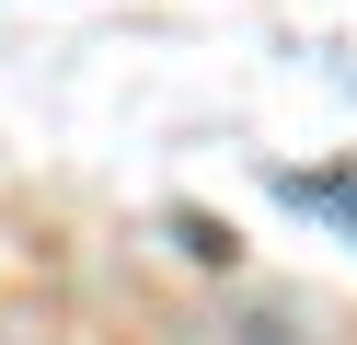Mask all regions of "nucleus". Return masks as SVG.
<instances>
[{"label": "nucleus", "instance_id": "obj_2", "mask_svg": "<svg viewBox=\"0 0 357 345\" xmlns=\"http://www.w3.org/2000/svg\"><path fill=\"white\" fill-rule=\"evenodd\" d=\"M288 207H323V219L357 230V184H311V173H288Z\"/></svg>", "mask_w": 357, "mask_h": 345}, {"label": "nucleus", "instance_id": "obj_1", "mask_svg": "<svg viewBox=\"0 0 357 345\" xmlns=\"http://www.w3.org/2000/svg\"><path fill=\"white\" fill-rule=\"evenodd\" d=\"M219 345H323V322L288 311V299H242V311L219 322Z\"/></svg>", "mask_w": 357, "mask_h": 345}, {"label": "nucleus", "instance_id": "obj_3", "mask_svg": "<svg viewBox=\"0 0 357 345\" xmlns=\"http://www.w3.org/2000/svg\"><path fill=\"white\" fill-rule=\"evenodd\" d=\"M0 345H47V334H35V322H0Z\"/></svg>", "mask_w": 357, "mask_h": 345}]
</instances>
